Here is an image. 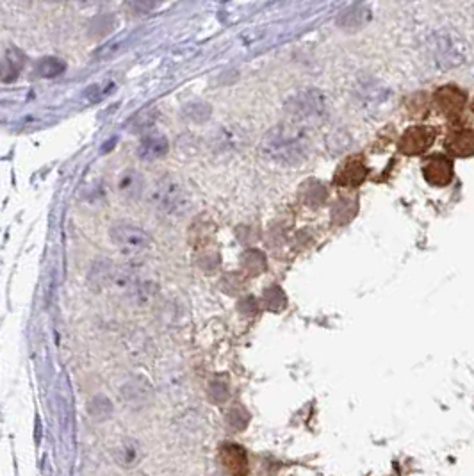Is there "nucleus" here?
<instances>
[{
  "label": "nucleus",
  "instance_id": "8",
  "mask_svg": "<svg viewBox=\"0 0 474 476\" xmlns=\"http://www.w3.org/2000/svg\"><path fill=\"white\" fill-rule=\"evenodd\" d=\"M23 64H25V53L20 49L14 47H8L2 56V71H0V79L4 84L14 82L22 71Z\"/></svg>",
  "mask_w": 474,
  "mask_h": 476
},
{
  "label": "nucleus",
  "instance_id": "23",
  "mask_svg": "<svg viewBox=\"0 0 474 476\" xmlns=\"http://www.w3.org/2000/svg\"><path fill=\"white\" fill-rule=\"evenodd\" d=\"M266 300L270 303V307L280 309L282 305H285V296L282 294V291L279 287H273V289L266 291Z\"/></svg>",
  "mask_w": 474,
  "mask_h": 476
},
{
  "label": "nucleus",
  "instance_id": "14",
  "mask_svg": "<svg viewBox=\"0 0 474 476\" xmlns=\"http://www.w3.org/2000/svg\"><path fill=\"white\" fill-rule=\"evenodd\" d=\"M449 152L455 156L467 157L474 154V130H464L449 141Z\"/></svg>",
  "mask_w": 474,
  "mask_h": 476
},
{
  "label": "nucleus",
  "instance_id": "17",
  "mask_svg": "<svg viewBox=\"0 0 474 476\" xmlns=\"http://www.w3.org/2000/svg\"><path fill=\"white\" fill-rule=\"evenodd\" d=\"M157 115H159V112H157L156 109H147V111L138 112V115L134 116L132 120H130L129 129L132 130V132H143V130H148L152 125L156 123Z\"/></svg>",
  "mask_w": 474,
  "mask_h": 476
},
{
  "label": "nucleus",
  "instance_id": "25",
  "mask_svg": "<svg viewBox=\"0 0 474 476\" xmlns=\"http://www.w3.org/2000/svg\"><path fill=\"white\" fill-rule=\"evenodd\" d=\"M98 2H102V0H75V4L80 8H91V5H97Z\"/></svg>",
  "mask_w": 474,
  "mask_h": 476
},
{
  "label": "nucleus",
  "instance_id": "4",
  "mask_svg": "<svg viewBox=\"0 0 474 476\" xmlns=\"http://www.w3.org/2000/svg\"><path fill=\"white\" fill-rule=\"evenodd\" d=\"M109 236H111L112 243L127 255L143 254L150 246V236L147 234V230H143L134 223H115L109 230Z\"/></svg>",
  "mask_w": 474,
  "mask_h": 476
},
{
  "label": "nucleus",
  "instance_id": "15",
  "mask_svg": "<svg viewBox=\"0 0 474 476\" xmlns=\"http://www.w3.org/2000/svg\"><path fill=\"white\" fill-rule=\"evenodd\" d=\"M67 70V64L64 61H61L59 58H43L36 62V73L43 79H54V77L61 75L62 71Z\"/></svg>",
  "mask_w": 474,
  "mask_h": 476
},
{
  "label": "nucleus",
  "instance_id": "10",
  "mask_svg": "<svg viewBox=\"0 0 474 476\" xmlns=\"http://www.w3.org/2000/svg\"><path fill=\"white\" fill-rule=\"evenodd\" d=\"M426 180L434 186H446L453 177V166L446 157L435 156L425 166Z\"/></svg>",
  "mask_w": 474,
  "mask_h": 476
},
{
  "label": "nucleus",
  "instance_id": "24",
  "mask_svg": "<svg viewBox=\"0 0 474 476\" xmlns=\"http://www.w3.org/2000/svg\"><path fill=\"white\" fill-rule=\"evenodd\" d=\"M159 0H130V8H132L134 13H148L150 9L156 8V4Z\"/></svg>",
  "mask_w": 474,
  "mask_h": 476
},
{
  "label": "nucleus",
  "instance_id": "2",
  "mask_svg": "<svg viewBox=\"0 0 474 476\" xmlns=\"http://www.w3.org/2000/svg\"><path fill=\"white\" fill-rule=\"evenodd\" d=\"M150 200L164 216H182L189 209V196L175 178L164 177L154 186Z\"/></svg>",
  "mask_w": 474,
  "mask_h": 476
},
{
  "label": "nucleus",
  "instance_id": "16",
  "mask_svg": "<svg viewBox=\"0 0 474 476\" xmlns=\"http://www.w3.org/2000/svg\"><path fill=\"white\" fill-rule=\"evenodd\" d=\"M118 187H120V191L123 193L125 196H138L143 189L141 175H139L136 169H127L120 177Z\"/></svg>",
  "mask_w": 474,
  "mask_h": 476
},
{
  "label": "nucleus",
  "instance_id": "13",
  "mask_svg": "<svg viewBox=\"0 0 474 476\" xmlns=\"http://www.w3.org/2000/svg\"><path fill=\"white\" fill-rule=\"evenodd\" d=\"M134 38H136V34H127V36H120V38H116V40L107 41V43H104L102 47L93 53V58L100 59V61L116 58V56H120L127 47L132 45Z\"/></svg>",
  "mask_w": 474,
  "mask_h": 476
},
{
  "label": "nucleus",
  "instance_id": "9",
  "mask_svg": "<svg viewBox=\"0 0 474 476\" xmlns=\"http://www.w3.org/2000/svg\"><path fill=\"white\" fill-rule=\"evenodd\" d=\"M435 102H437L440 111L449 116H455L464 109L466 97H464L460 89L453 88V86H444L435 93Z\"/></svg>",
  "mask_w": 474,
  "mask_h": 476
},
{
  "label": "nucleus",
  "instance_id": "20",
  "mask_svg": "<svg viewBox=\"0 0 474 476\" xmlns=\"http://www.w3.org/2000/svg\"><path fill=\"white\" fill-rule=\"evenodd\" d=\"M184 115L193 121H205L211 116V107L205 102H191L184 107Z\"/></svg>",
  "mask_w": 474,
  "mask_h": 476
},
{
  "label": "nucleus",
  "instance_id": "7",
  "mask_svg": "<svg viewBox=\"0 0 474 476\" xmlns=\"http://www.w3.org/2000/svg\"><path fill=\"white\" fill-rule=\"evenodd\" d=\"M464 43L453 34L442 32V40L439 41V59H442V67H458L464 62Z\"/></svg>",
  "mask_w": 474,
  "mask_h": 476
},
{
  "label": "nucleus",
  "instance_id": "21",
  "mask_svg": "<svg viewBox=\"0 0 474 476\" xmlns=\"http://www.w3.org/2000/svg\"><path fill=\"white\" fill-rule=\"evenodd\" d=\"M116 20L115 16H111V14H102V16L95 18L93 22H91V34H97V36H102L106 34V32H109L115 27Z\"/></svg>",
  "mask_w": 474,
  "mask_h": 476
},
{
  "label": "nucleus",
  "instance_id": "22",
  "mask_svg": "<svg viewBox=\"0 0 474 476\" xmlns=\"http://www.w3.org/2000/svg\"><path fill=\"white\" fill-rule=\"evenodd\" d=\"M362 13H366V11H362V9H353V11H348V13L344 14V18H341V23H344V25H348V27L364 25V23L368 22V18H362Z\"/></svg>",
  "mask_w": 474,
  "mask_h": 476
},
{
  "label": "nucleus",
  "instance_id": "19",
  "mask_svg": "<svg viewBox=\"0 0 474 476\" xmlns=\"http://www.w3.org/2000/svg\"><path fill=\"white\" fill-rule=\"evenodd\" d=\"M243 266L246 267L250 273H261L264 272V267H266V259H264V255H262L261 252H257V250H248V252L243 255Z\"/></svg>",
  "mask_w": 474,
  "mask_h": 476
},
{
  "label": "nucleus",
  "instance_id": "3",
  "mask_svg": "<svg viewBox=\"0 0 474 476\" xmlns=\"http://www.w3.org/2000/svg\"><path fill=\"white\" fill-rule=\"evenodd\" d=\"M285 111L289 112V116H293L294 120H316V118H323L327 112V100L318 89H305L289 98L285 104Z\"/></svg>",
  "mask_w": 474,
  "mask_h": 476
},
{
  "label": "nucleus",
  "instance_id": "12",
  "mask_svg": "<svg viewBox=\"0 0 474 476\" xmlns=\"http://www.w3.org/2000/svg\"><path fill=\"white\" fill-rule=\"evenodd\" d=\"M366 175H368V169H366L362 160L353 157V159H350L348 163H344V166L337 171L335 182L339 184V186L355 187L364 182Z\"/></svg>",
  "mask_w": 474,
  "mask_h": 476
},
{
  "label": "nucleus",
  "instance_id": "5",
  "mask_svg": "<svg viewBox=\"0 0 474 476\" xmlns=\"http://www.w3.org/2000/svg\"><path fill=\"white\" fill-rule=\"evenodd\" d=\"M435 139V132L430 127H412L399 139V150L408 156L421 154L430 147Z\"/></svg>",
  "mask_w": 474,
  "mask_h": 476
},
{
  "label": "nucleus",
  "instance_id": "1",
  "mask_svg": "<svg viewBox=\"0 0 474 476\" xmlns=\"http://www.w3.org/2000/svg\"><path fill=\"white\" fill-rule=\"evenodd\" d=\"M262 152L270 159L294 165L305 157L307 141L300 130H294L293 127H275L262 139Z\"/></svg>",
  "mask_w": 474,
  "mask_h": 476
},
{
  "label": "nucleus",
  "instance_id": "26",
  "mask_svg": "<svg viewBox=\"0 0 474 476\" xmlns=\"http://www.w3.org/2000/svg\"><path fill=\"white\" fill-rule=\"evenodd\" d=\"M49 2H61V0H49Z\"/></svg>",
  "mask_w": 474,
  "mask_h": 476
},
{
  "label": "nucleus",
  "instance_id": "18",
  "mask_svg": "<svg viewBox=\"0 0 474 476\" xmlns=\"http://www.w3.org/2000/svg\"><path fill=\"white\" fill-rule=\"evenodd\" d=\"M115 89H116L115 82L107 80V82H102V84L89 86V88L84 91V98H88V102H98V100L109 97Z\"/></svg>",
  "mask_w": 474,
  "mask_h": 476
},
{
  "label": "nucleus",
  "instance_id": "27",
  "mask_svg": "<svg viewBox=\"0 0 474 476\" xmlns=\"http://www.w3.org/2000/svg\"><path fill=\"white\" fill-rule=\"evenodd\" d=\"M473 111H474V104H473Z\"/></svg>",
  "mask_w": 474,
  "mask_h": 476
},
{
  "label": "nucleus",
  "instance_id": "6",
  "mask_svg": "<svg viewBox=\"0 0 474 476\" xmlns=\"http://www.w3.org/2000/svg\"><path fill=\"white\" fill-rule=\"evenodd\" d=\"M222 462L226 473L232 476H246L248 475V459L246 451L237 444H225L222 448Z\"/></svg>",
  "mask_w": 474,
  "mask_h": 476
},
{
  "label": "nucleus",
  "instance_id": "11",
  "mask_svg": "<svg viewBox=\"0 0 474 476\" xmlns=\"http://www.w3.org/2000/svg\"><path fill=\"white\" fill-rule=\"evenodd\" d=\"M169 150L168 139L163 134H150L143 138L138 147V157L143 160H156L164 157Z\"/></svg>",
  "mask_w": 474,
  "mask_h": 476
}]
</instances>
